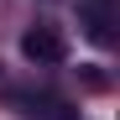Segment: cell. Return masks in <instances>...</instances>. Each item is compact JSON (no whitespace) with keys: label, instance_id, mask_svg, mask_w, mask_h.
Here are the masks:
<instances>
[{"label":"cell","instance_id":"6da1fadb","mask_svg":"<svg viewBox=\"0 0 120 120\" xmlns=\"http://www.w3.org/2000/svg\"><path fill=\"white\" fill-rule=\"evenodd\" d=\"M21 52L31 57V63H63L68 47H63V37H57L52 26H31V31L21 37Z\"/></svg>","mask_w":120,"mask_h":120}]
</instances>
